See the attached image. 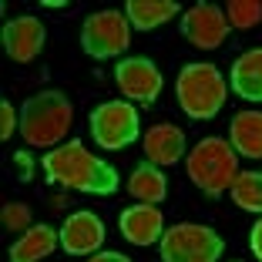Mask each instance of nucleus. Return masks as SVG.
Returning a JSON list of instances; mask_svg holds the SVG:
<instances>
[{"label": "nucleus", "mask_w": 262, "mask_h": 262, "mask_svg": "<svg viewBox=\"0 0 262 262\" xmlns=\"http://www.w3.org/2000/svg\"><path fill=\"white\" fill-rule=\"evenodd\" d=\"M225 20L235 31H252L262 24V0H232L225 4Z\"/></svg>", "instance_id": "aec40b11"}, {"label": "nucleus", "mask_w": 262, "mask_h": 262, "mask_svg": "<svg viewBox=\"0 0 262 262\" xmlns=\"http://www.w3.org/2000/svg\"><path fill=\"white\" fill-rule=\"evenodd\" d=\"M128 192L135 195L138 202H145V205H158V202L168 195V178H165V171L158 168V165L141 162V165L131 168Z\"/></svg>", "instance_id": "f3484780"}, {"label": "nucleus", "mask_w": 262, "mask_h": 262, "mask_svg": "<svg viewBox=\"0 0 262 262\" xmlns=\"http://www.w3.org/2000/svg\"><path fill=\"white\" fill-rule=\"evenodd\" d=\"M249 246H252V252H255V259L262 262V215H259V222L252 225V232H249Z\"/></svg>", "instance_id": "5701e85b"}, {"label": "nucleus", "mask_w": 262, "mask_h": 262, "mask_svg": "<svg viewBox=\"0 0 262 262\" xmlns=\"http://www.w3.org/2000/svg\"><path fill=\"white\" fill-rule=\"evenodd\" d=\"M118 225H121V235L128 242H135V246H155V242H162V235H165L162 208L145 205V202L124 208L121 219H118Z\"/></svg>", "instance_id": "f8f14e48"}, {"label": "nucleus", "mask_w": 262, "mask_h": 262, "mask_svg": "<svg viewBox=\"0 0 262 262\" xmlns=\"http://www.w3.org/2000/svg\"><path fill=\"white\" fill-rule=\"evenodd\" d=\"M141 145H145V162L158 165V168H168V165H178L182 155H185V131L162 121L145 131Z\"/></svg>", "instance_id": "ddd939ff"}, {"label": "nucleus", "mask_w": 262, "mask_h": 262, "mask_svg": "<svg viewBox=\"0 0 262 262\" xmlns=\"http://www.w3.org/2000/svg\"><path fill=\"white\" fill-rule=\"evenodd\" d=\"M229 88L242 101H262V47H252L232 61Z\"/></svg>", "instance_id": "4468645a"}, {"label": "nucleus", "mask_w": 262, "mask_h": 262, "mask_svg": "<svg viewBox=\"0 0 262 262\" xmlns=\"http://www.w3.org/2000/svg\"><path fill=\"white\" fill-rule=\"evenodd\" d=\"M115 84L118 91L124 94L128 101H141V104H155L158 94H162L165 81H162V71L151 57H121L115 68Z\"/></svg>", "instance_id": "6e6552de"}, {"label": "nucleus", "mask_w": 262, "mask_h": 262, "mask_svg": "<svg viewBox=\"0 0 262 262\" xmlns=\"http://www.w3.org/2000/svg\"><path fill=\"white\" fill-rule=\"evenodd\" d=\"M232 262H242V259H232Z\"/></svg>", "instance_id": "393cba45"}, {"label": "nucleus", "mask_w": 262, "mask_h": 262, "mask_svg": "<svg viewBox=\"0 0 262 262\" xmlns=\"http://www.w3.org/2000/svg\"><path fill=\"white\" fill-rule=\"evenodd\" d=\"M229 145L239 158H262V111H239L232 118Z\"/></svg>", "instance_id": "2eb2a0df"}, {"label": "nucleus", "mask_w": 262, "mask_h": 262, "mask_svg": "<svg viewBox=\"0 0 262 262\" xmlns=\"http://www.w3.org/2000/svg\"><path fill=\"white\" fill-rule=\"evenodd\" d=\"M17 128H20V115L14 111L10 101H0V138H10Z\"/></svg>", "instance_id": "4be33fe9"}, {"label": "nucleus", "mask_w": 262, "mask_h": 262, "mask_svg": "<svg viewBox=\"0 0 262 262\" xmlns=\"http://www.w3.org/2000/svg\"><path fill=\"white\" fill-rule=\"evenodd\" d=\"M61 246L71 255H94L104 242V222L94 212H74L64 219L61 229Z\"/></svg>", "instance_id": "9b49d317"}, {"label": "nucleus", "mask_w": 262, "mask_h": 262, "mask_svg": "<svg viewBox=\"0 0 262 262\" xmlns=\"http://www.w3.org/2000/svg\"><path fill=\"white\" fill-rule=\"evenodd\" d=\"M0 215H4V225H7V229L20 232V235L31 229V205H24V202H7Z\"/></svg>", "instance_id": "412c9836"}, {"label": "nucleus", "mask_w": 262, "mask_h": 262, "mask_svg": "<svg viewBox=\"0 0 262 262\" xmlns=\"http://www.w3.org/2000/svg\"><path fill=\"white\" fill-rule=\"evenodd\" d=\"M40 168H44L47 182L84 192V195H115L118 185H121L115 165L101 162L98 155H91L84 148V141H77V138L57 145L54 151H47L40 158Z\"/></svg>", "instance_id": "f257e3e1"}, {"label": "nucleus", "mask_w": 262, "mask_h": 262, "mask_svg": "<svg viewBox=\"0 0 262 262\" xmlns=\"http://www.w3.org/2000/svg\"><path fill=\"white\" fill-rule=\"evenodd\" d=\"M61 246V232L51 225H31L20 239L10 246V262H40Z\"/></svg>", "instance_id": "dca6fc26"}, {"label": "nucleus", "mask_w": 262, "mask_h": 262, "mask_svg": "<svg viewBox=\"0 0 262 262\" xmlns=\"http://www.w3.org/2000/svg\"><path fill=\"white\" fill-rule=\"evenodd\" d=\"M91 262H131V259H128V255H121V252H94Z\"/></svg>", "instance_id": "b1692460"}, {"label": "nucleus", "mask_w": 262, "mask_h": 262, "mask_svg": "<svg viewBox=\"0 0 262 262\" xmlns=\"http://www.w3.org/2000/svg\"><path fill=\"white\" fill-rule=\"evenodd\" d=\"M175 14H178L175 0H128V7H124V17L135 31H155V27L168 24Z\"/></svg>", "instance_id": "a211bd4d"}, {"label": "nucleus", "mask_w": 262, "mask_h": 262, "mask_svg": "<svg viewBox=\"0 0 262 262\" xmlns=\"http://www.w3.org/2000/svg\"><path fill=\"white\" fill-rule=\"evenodd\" d=\"M71 121H74V104L57 88L37 91L20 104V135L34 148H54L57 141H64Z\"/></svg>", "instance_id": "f03ea898"}, {"label": "nucleus", "mask_w": 262, "mask_h": 262, "mask_svg": "<svg viewBox=\"0 0 262 262\" xmlns=\"http://www.w3.org/2000/svg\"><path fill=\"white\" fill-rule=\"evenodd\" d=\"M229 195L239 208L262 215V171H252V168L239 171L235 182H232V188H229Z\"/></svg>", "instance_id": "6ab92c4d"}, {"label": "nucleus", "mask_w": 262, "mask_h": 262, "mask_svg": "<svg viewBox=\"0 0 262 262\" xmlns=\"http://www.w3.org/2000/svg\"><path fill=\"white\" fill-rule=\"evenodd\" d=\"M185 168L199 192L219 199V195L229 192L235 175H239V155L229 145V138H202L188 151Z\"/></svg>", "instance_id": "7ed1b4c3"}, {"label": "nucleus", "mask_w": 262, "mask_h": 262, "mask_svg": "<svg viewBox=\"0 0 262 262\" xmlns=\"http://www.w3.org/2000/svg\"><path fill=\"white\" fill-rule=\"evenodd\" d=\"M158 252H162V262H219L225 252V239L208 225L178 222L165 229Z\"/></svg>", "instance_id": "39448f33"}, {"label": "nucleus", "mask_w": 262, "mask_h": 262, "mask_svg": "<svg viewBox=\"0 0 262 262\" xmlns=\"http://www.w3.org/2000/svg\"><path fill=\"white\" fill-rule=\"evenodd\" d=\"M225 34H229V20L225 10L215 4H195L185 17H182V37L199 51H215L222 47Z\"/></svg>", "instance_id": "1a4fd4ad"}, {"label": "nucleus", "mask_w": 262, "mask_h": 262, "mask_svg": "<svg viewBox=\"0 0 262 262\" xmlns=\"http://www.w3.org/2000/svg\"><path fill=\"white\" fill-rule=\"evenodd\" d=\"M44 40H47V31H44V20L24 14V17H14V20L4 24V47H7V57L17 64H27L44 51Z\"/></svg>", "instance_id": "9d476101"}, {"label": "nucleus", "mask_w": 262, "mask_h": 262, "mask_svg": "<svg viewBox=\"0 0 262 262\" xmlns=\"http://www.w3.org/2000/svg\"><path fill=\"white\" fill-rule=\"evenodd\" d=\"M175 94L188 118L205 121V118H215L225 108L229 84H225L222 71L215 64H185L175 81Z\"/></svg>", "instance_id": "20e7f679"}, {"label": "nucleus", "mask_w": 262, "mask_h": 262, "mask_svg": "<svg viewBox=\"0 0 262 262\" xmlns=\"http://www.w3.org/2000/svg\"><path fill=\"white\" fill-rule=\"evenodd\" d=\"M81 47L94 61L121 57L131 47V24L121 10H94L81 24Z\"/></svg>", "instance_id": "423d86ee"}, {"label": "nucleus", "mask_w": 262, "mask_h": 262, "mask_svg": "<svg viewBox=\"0 0 262 262\" xmlns=\"http://www.w3.org/2000/svg\"><path fill=\"white\" fill-rule=\"evenodd\" d=\"M88 124H91V138L104 151H121L138 138V111L131 108V101H101Z\"/></svg>", "instance_id": "0eeeda50"}]
</instances>
